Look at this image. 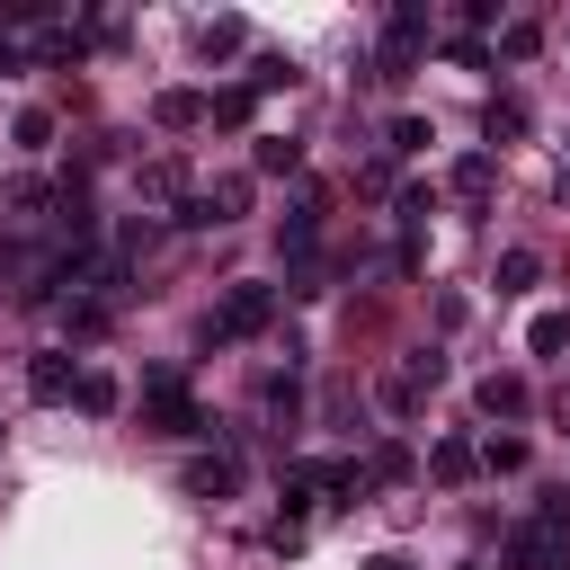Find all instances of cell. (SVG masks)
I'll return each instance as SVG.
<instances>
[{"label":"cell","instance_id":"cell-31","mask_svg":"<svg viewBox=\"0 0 570 570\" xmlns=\"http://www.w3.org/2000/svg\"><path fill=\"white\" fill-rule=\"evenodd\" d=\"M383 410H392V419H419V383L392 374V383H383Z\"/></svg>","mask_w":570,"mask_h":570},{"label":"cell","instance_id":"cell-8","mask_svg":"<svg viewBox=\"0 0 570 570\" xmlns=\"http://www.w3.org/2000/svg\"><path fill=\"white\" fill-rule=\"evenodd\" d=\"M312 472H321L330 508H365V499H374V472H365V463H312Z\"/></svg>","mask_w":570,"mask_h":570},{"label":"cell","instance_id":"cell-25","mask_svg":"<svg viewBox=\"0 0 570 570\" xmlns=\"http://www.w3.org/2000/svg\"><path fill=\"white\" fill-rule=\"evenodd\" d=\"M9 142H18V151H45V142H53V116H45V107H27V116L9 125Z\"/></svg>","mask_w":570,"mask_h":570},{"label":"cell","instance_id":"cell-1","mask_svg":"<svg viewBox=\"0 0 570 570\" xmlns=\"http://www.w3.org/2000/svg\"><path fill=\"white\" fill-rule=\"evenodd\" d=\"M267 321H276V285L240 276V285H232V294H223V303L196 321V338H205V347H232V338H258Z\"/></svg>","mask_w":570,"mask_h":570},{"label":"cell","instance_id":"cell-13","mask_svg":"<svg viewBox=\"0 0 570 570\" xmlns=\"http://www.w3.org/2000/svg\"><path fill=\"white\" fill-rule=\"evenodd\" d=\"M71 401H80L89 419H116V401H125V392H116V374H98V365H80V383H71Z\"/></svg>","mask_w":570,"mask_h":570},{"label":"cell","instance_id":"cell-20","mask_svg":"<svg viewBox=\"0 0 570 570\" xmlns=\"http://www.w3.org/2000/svg\"><path fill=\"white\" fill-rule=\"evenodd\" d=\"M428 142H436L428 116H392V125H383V151H392V160H401V151H428Z\"/></svg>","mask_w":570,"mask_h":570},{"label":"cell","instance_id":"cell-7","mask_svg":"<svg viewBox=\"0 0 570 570\" xmlns=\"http://www.w3.org/2000/svg\"><path fill=\"white\" fill-rule=\"evenodd\" d=\"M472 401H481V419H525V410H534V392H525L517 374H481Z\"/></svg>","mask_w":570,"mask_h":570},{"label":"cell","instance_id":"cell-30","mask_svg":"<svg viewBox=\"0 0 570 570\" xmlns=\"http://www.w3.org/2000/svg\"><path fill=\"white\" fill-rule=\"evenodd\" d=\"M401 374H410V383H445V356H436V347H410Z\"/></svg>","mask_w":570,"mask_h":570},{"label":"cell","instance_id":"cell-23","mask_svg":"<svg viewBox=\"0 0 570 570\" xmlns=\"http://www.w3.org/2000/svg\"><path fill=\"white\" fill-rule=\"evenodd\" d=\"M454 196H472V205L490 196V151H463V160H454Z\"/></svg>","mask_w":570,"mask_h":570},{"label":"cell","instance_id":"cell-10","mask_svg":"<svg viewBox=\"0 0 570 570\" xmlns=\"http://www.w3.org/2000/svg\"><path fill=\"white\" fill-rule=\"evenodd\" d=\"M428 472H436V481L454 490V481H472V472H481V445H472V436H436V454H428Z\"/></svg>","mask_w":570,"mask_h":570},{"label":"cell","instance_id":"cell-36","mask_svg":"<svg viewBox=\"0 0 570 570\" xmlns=\"http://www.w3.org/2000/svg\"><path fill=\"white\" fill-rule=\"evenodd\" d=\"M463 570H481V561H463Z\"/></svg>","mask_w":570,"mask_h":570},{"label":"cell","instance_id":"cell-16","mask_svg":"<svg viewBox=\"0 0 570 570\" xmlns=\"http://www.w3.org/2000/svg\"><path fill=\"white\" fill-rule=\"evenodd\" d=\"M249 160H258V178H294V169H303V142H285V134H258V151H249Z\"/></svg>","mask_w":570,"mask_h":570},{"label":"cell","instance_id":"cell-4","mask_svg":"<svg viewBox=\"0 0 570 570\" xmlns=\"http://www.w3.org/2000/svg\"><path fill=\"white\" fill-rule=\"evenodd\" d=\"M508 570H570V534H552L543 517H525L508 534Z\"/></svg>","mask_w":570,"mask_h":570},{"label":"cell","instance_id":"cell-2","mask_svg":"<svg viewBox=\"0 0 570 570\" xmlns=\"http://www.w3.org/2000/svg\"><path fill=\"white\" fill-rule=\"evenodd\" d=\"M142 428H160V436H214V419L187 401V383H178L169 365L142 374Z\"/></svg>","mask_w":570,"mask_h":570},{"label":"cell","instance_id":"cell-19","mask_svg":"<svg viewBox=\"0 0 570 570\" xmlns=\"http://www.w3.org/2000/svg\"><path fill=\"white\" fill-rule=\"evenodd\" d=\"M285 80H294V53H249V98H267Z\"/></svg>","mask_w":570,"mask_h":570},{"label":"cell","instance_id":"cell-34","mask_svg":"<svg viewBox=\"0 0 570 570\" xmlns=\"http://www.w3.org/2000/svg\"><path fill=\"white\" fill-rule=\"evenodd\" d=\"M365 570H410V561H401V552H374V561H365Z\"/></svg>","mask_w":570,"mask_h":570},{"label":"cell","instance_id":"cell-29","mask_svg":"<svg viewBox=\"0 0 570 570\" xmlns=\"http://www.w3.org/2000/svg\"><path fill=\"white\" fill-rule=\"evenodd\" d=\"M365 472H374V481H410L419 463H410V445H374V454H365Z\"/></svg>","mask_w":570,"mask_h":570},{"label":"cell","instance_id":"cell-17","mask_svg":"<svg viewBox=\"0 0 570 570\" xmlns=\"http://www.w3.org/2000/svg\"><path fill=\"white\" fill-rule=\"evenodd\" d=\"M481 134H490V142H517V134H525V98H490V107H481Z\"/></svg>","mask_w":570,"mask_h":570},{"label":"cell","instance_id":"cell-5","mask_svg":"<svg viewBox=\"0 0 570 570\" xmlns=\"http://www.w3.org/2000/svg\"><path fill=\"white\" fill-rule=\"evenodd\" d=\"M178 481H187V499H232V490H240V463H232V454H196Z\"/></svg>","mask_w":570,"mask_h":570},{"label":"cell","instance_id":"cell-11","mask_svg":"<svg viewBox=\"0 0 570 570\" xmlns=\"http://www.w3.org/2000/svg\"><path fill=\"white\" fill-rule=\"evenodd\" d=\"M80 53H89V27H62V18L36 27V62H80Z\"/></svg>","mask_w":570,"mask_h":570},{"label":"cell","instance_id":"cell-26","mask_svg":"<svg viewBox=\"0 0 570 570\" xmlns=\"http://www.w3.org/2000/svg\"><path fill=\"white\" fill-rule=\"evenodd\" d=\"M214 196V223H240L249 214V178H223V187H205Z\"/></svg>","mask_w":570,"mask_h":570},{"label":"cell","instance_id":"cell-27","mask_svg":"<svg viewBox=\"0 0 570 570\" xmlns=\"http://www.w3.org/2000/svg\"><path fill=\"white\" fill-rule=\"evenodd\" d=\"M267 410L294 428V419H303V383H294V374H267Z\"/></svg>","mask_w":570,"mask_h":570},{"label":"cell","instance_id":"cell-18","mask_svg":"<svg viewBox=\"0 0 570 570\" xmlns=\"http://www.w3.org/2000/svg\"><path fill=\"white\" fill-rule=\"evenodd\" d=\"M499 53H508V62H534V53H543V27H534V18H508V27H499Z\"/></svg>","mask_w":570,"mask_h":570},{"label":"cell","instance_id":"cell-21","mask_svg":"<svg viewBox=\"0 0 570 570\" xmlns=\"http://www.w3.org/2000/svg\"><path fill=\"white\" fill-rule=\"evenodd\" d=\"M107 321H116V312H107V303H89V294H71V303H62V330H71V338H98Z\"/></svg>","mask_w":570,"mask_h":570},{"label":"cell","instance_id":"cell-15","mask_svg":"<svg viewBox=\"0 0 570 570\" xmlns=\"http://www.w3.org/2000/svg\"><path fill=\"white\" fill-rule=\"evenodd\" d=\"M205 116H214L223 134H240V125L258 116V98H249V80H240V89H214V98H205Z\"/></svg>","mask_w":570,"mask_h":570},{"label":"cell","instance_id":"cell-28","mask_svg":"<svg viewBox=\"0 0 570 570\" xmlns=\"http://www.w3.org/2000/svg\"><path fill=\"white\" fill-rule=\"evenodd\" d=\"M481 472H525V436H490L481 445Z\"/></svg>","mask_w":570,"mask_h":570},{"label":"cell","instance_id":"cell-6","mask_svg":"<svg viewBox=\"0 0 570 570\" xmlns=\"http://www.w3.org/2000/svg\"><path fill=\"white\" fill-rule=\"evenodd\" d=\"M71 383H80V365H71L62 347H45V356L27 365V392H36V401H71Z\"/></svg>","mask_w":570,"mask_h":570},{"label":"cell","instance_id":"cell-12","mask_svg":"<svg viewBox=\"0 0 570 570\" xmlns=\"http://www.w3.org/2000/svg\"><path fill=\"white\" fill-rule=\"evenodd\" d=\"M151 125L187 134V125H205V98H196V89H160V98H151Z\"/></svg>","mask_w":570,"mask_h":570},{"label":"cell","instance_id":"cell-24","mask_svg":"<svg viewBox=\"0 0 570 570\" xmlns=\"http://www.w3.org/2000/svg\"><path fill=\"white\" fill-rule=\"evenodd\" d=\"M534 276H543V258H534V249H508V258H499V294H525Z\"/></svg>","mask_w":570,"mask_h":570},{"label":"cell","instance_id":"cell-33","mask_svg":"<svg viewBox=\"0 0 570 570\" xmlns=\"http://www.w3.org/2000/svg\"><path fill=\"white\" fill-rule=\"evenodd\" d=\"M18 71H27V45H18V36H0V80H18Z\"/></svg>","mask_w":570,"mask_h":570},{"label":"cell","instance_id":"cell-35","mask_svg":"<svg viewBox=\"0 0 570 570\" xmlns=\"http://www.w3.org/2000/svg\"><path fill=\"white\" fill-rule=\"evenodd\" d=\"M561 205H570V169H561Z\"/></svg>","mask_w":570,"mask_h":570},{"label":"cell","instance_id":"cell-14","mask_svg":"<svg viewBox=\"0 0 570 570\" xmlns=\"http://www.w3.org/2000/svg\"><path fill=\"white\" fill-rule=\"evenodd\" d=\"M240 45H249L240 18H205V27H196V53H205V62H223V53H240Z\"/></svg>","mask_w":570,"mask_h":570},{"label":"cell","instance_id":"cell-32","mask_svg":"<svg viewBox=\"0 0 570 570\" xmlns=\"http://www.w3.org/2000/svg\"><path fill=\"white\" fill-rule=\"evenodd\" d=\"M436 214V187H401V223H428Z\"/></svg>","mask_w":570,"mask_h":570},{"label":"cell","instance_id":"cell-22","mask_svg":"<svg viewBox=\"0 0 570 570\" xmlns=\"http://www.w3.org/2000/svg\"><path fill=\"white\" fill-rule=\"evenodd\" d=\"M525 347H534V356H561V347H570V312H534Z\"/></svg>","mask_w":570,"mask_h":570},{"label":"cell","instance_id":"cell-3","mask_svg":"<svg viewBox=\"0 0 570 570\" xmlns=\"http://www.w3.org/2000/svg\"><path fill=\"white\" fill-rule=\"evenodd\" d=\"M419 53H428V9H419V0H401V9L383 18V80H410V71H419Z\"/></svg>","mask_w":570,"mask_h":570},{"label":"cell","instance_id":"cell-9","mask_svg":"<svg viewBox=\"0 0 570 570\" xmlns=\"http://www.w3.org/2000/svg\"><path fill=\"white\" fill-rule=\"evenodd\" d=\"M276 240H285L294 258H312V240H321V196H294L285 223H276Z\"/></svg>","mask_w":570,"mask_h":570}]
</instances>
